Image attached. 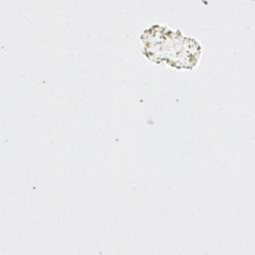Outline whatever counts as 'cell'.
Wrapping results in <instances>:
<instances>
[{
  "label": "cell",
  "instance_id": "6da1fadb",
  "mask_svg": "<svg viewBox=\"0 0 255 255\" xmlns=\"http://www.w3.org/2000/svg\"><path fill=\"white\" fill-rule=\"evenodd\" d=\"M142 53L155 63L166 62L177 69L193 68L200 57L197 41L159 25L144 30L141 37Z\"/></svg>",
  "mask_w": 255,
  "mask_h": 255
}]
</instances>
